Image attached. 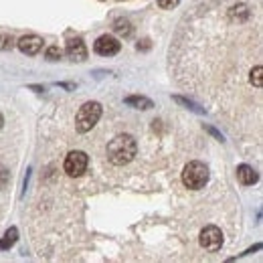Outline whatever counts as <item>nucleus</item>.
<instances>
[{
	"label": "nucleus",
	"instance_id": "f257e3e1",
	"mask_svg": "<svg viewBox=\"0 0 263 263\" xmlns=\"http://www.w3.org/2000/svg\"><path fill=\"white\" fill-rule=\"evenodd\" d=\"M138 152V144L130 134H120L107 144V160L114 166H124L134 160Z\"/></svg>",
	"mask_w": 263,
	"mask_h": 263
},
{
	"label": "nucleus",
	"instance_id": "f03ea898",
	"mask_svg": "<svg viewBox=\"0 0 263 263\" xmlns=\"http://www.w3.org/2000/svg\"><path fill=\"white\" fill-rule=\"evenodd\" d=\"M209 176H211L209 174V166L204 164V162H198V160L189 162V164L184 166V170H182V182L191 191L204 189V184L209 182Z\"/></svg>",
	"mask_w": 263,
	"mask_h": 263
},
{
	"label": "nucleus",
	"instance_id": "7ed1b4c3",
	"mask_svg": "<svg viewBox=\"0 0 263 263\" xmlns=\"http://www.w3.org/2000/svg\"><path fill=\"white\" fill-rule=\"evenodd\" d=\"M101 111H103V107H101V103H98V101H87V103H83V105L79 107L77 116H75V128H77V132L85 134V132L91 130L99 122Z\"/></svg>",
	"mask_w": 263,
	"mask_h": 263
},
{
	"label": "nucleus",
	"instance_id": "20e7f679",
	"mask_svg": "<svg viewBox=\"0 0 263 263\" xmlns=\"http://www.w3.org/2000/svg\"><path fill=\"white\" fill-rule=\"evenodd\" d=\"M87 166H89V156L85 152H81V150H73V152L67 154L63 168H65V172L69 176L77 178L87 170Z\"/></svg>",
	"mask_w": 263,
	"mask_h": 263
},
{
	"label": "nucleus",
	"instance_id": "39448f33",
	"mask_svg": "<svg viewBox=\"0 0 263 263\" xmlns=\"http://www.w3.org/2000/svg\"><path fill=\"white\" fill-rule=\"evenodd\" d=\"M200 245L209 251V253H217L221 247H223V241H225V237H223V233L219 227H215V225H209V227H204V229L200 231Z\"/></svg>",
	"mask_w": 263,
	"mask_h": 263
},
{
	"label": "nucleus",
	"instance_id": "423d86ee",
	"mask_svg": "<svg viewBox=\"0 0 263 263\" xmlns=\"http://www.w3.org/2000/svg\"><path fill=\"white\" fill-rule=\"evenodd\" d=\"M120 49H122V43L111 34H101L93 43V51L101 57H114L120 53Z\"/></svg>",
	"mask_w": 263,
	"mask_h": 263
},
{
	"label": "nucleus",
	"instance_id": "0eeeda50",
	"mask_svg": "<svg viewBox=\"0 0 263 263\" xmlns=\"http://www.w3.org/2000/svg\"><path fill=\"white\" fill-rule=\"evenodd\" d=\"M16 47L25 53V55H36L41 49H43V39L39 34H25L18 39Z\"/></svg>",
	"mask_w": 263,
	"mask_h": 263
},
{
	"label": "nucleus",
	"instance_id": "6e6552de",
	"mask_svg": "<svg viewBox=\"0 0 263 263\" xmlns=\"http://www.w3.org/2000/svg\"><path fill=\"white\" fill-rule=\"evenodd\" d=\"M65 53L71 61H77V63H81V61L87 59V47H85V43L81 39H71L67 43Z\"/></svg>",
	"mask_w": 263,
	"mask_h": 263
},
{
	"label": "nucleus",
	"instance_id": "1a4fd4ad",
	"mask_svg": "<svg viewBox=\"0 0 263 263\" xmlns=\"http://www.w3.org/2000/svg\"><path fill=\"white\" fill-rule=\"evenodd\" d=\"M237 178H239V182H241V184L251 186V184H255V182L259 180V174H257V170H255L253 166L239 164L237 166Z\"/></svg>",
	"mask_w": 263,
	"mask_h": 263
},
{
	"label": "nucleus",
	"instance_id": "9d476101",
	"mask_svg": "<svg viewBox=\"0 0 263 263\" xmlns=\"http://www.w3.org/2000/svg\"><path fill=\"white\" fill-rule=\"evenodd\" d=\"M126 105H130L134 109H152L154 107V101L146 96H128L124 99Z\"/></svg>",
	"mask_w": 263,
	"mask_h": 263
},
{
	"label": "nucleus",
	"instance_id": "9b49d317",
	"mask_svg": "<svg viewBox=\"0 0 263 263\" xmlns=\"http://www.w3.org/2000/svg\"><path fill=\"white\" fill-rule=\"evenodd\" d=\"M16 241H18V229H16V227H10V229L4 233V237L0 239V251L10 249Z\"/></svg>",
	"mask_w": 263,
	"mask_h": 263
},
{
	"label": "nucleus",
	"instance_id": "f8f14e48",
	"mask_svg": "<svg viewBox=\"0 0 263 263\" xmlns=\"http://www.w3.org/2000/svg\"><path fill=\"white\" fill-rule=\"evenodd\" d=\"M114 31H116V34H120V36L128 39V36L132 34L130 21H126V18H116V21H114Z\"/></svg>",
	"mask_w": 263,
	"mask_h": 263
},
{
	"label": "nucleus",
	"instance_id": "ddd939ff",
	"mask_svg": "<svg viewBox=\"0 0 263 263\" xmlns=\"http://www.w3.org/2000/svg\"><path fill=\"white\" fill-rule=\"evenodd\" d=\"M174 101H176V103H180V105H184L186 109H191V111H195V114H204V107H200V105H198V103H195L193 99L174 96Z\"/></svg>",
	"mask_w": 263,
	"mask_h": 263
},
{
	"label": "nucleus",
	"instance_id": "4468645a",
	"mask_svg": "<svg viewBox=\"0 0 263 263\" xmlns=\"http://www.w3.org/2000/svg\"><path fill=\"white\" fill-rule=\"evenodd\" d=\"M247 16H249V10H247L245 4H237V6L231 8V18H233V21H239V23H241V21H245Z\"/></svg>",
	"mask_w": 263,
	"mask_h": 263
},
{
	"label": "nucleus",
	"instance_id": "2eb2a0df",
	"mask_svg": "<svg viewBox=\"0 0 263 263\" xmlns=\"http://www.w3.org/2000/svg\"><path fill=\"white\" fill-rule=\"evenodd\" d=\"M61 57H63V49H61V47L53 45V47L47 49V59H49V61H59Z\"/></svg>",
	"mask_w": 263,
	"mask_h": 263
},
{
	"label": "nucleus",
	"instance_id": "dca6fc26",
	"mask_svg": "<svg viewBox=\"0 0 263 263\" xmlns=\"http://www.w3.org/2000/svg\"><path fill=\"white\" fill-rule=\"evenodd\" d=\"M14 47V39L10 34H0V51H10Z\"/></svg>",
	"mask_w": 263,
	"mask_h": 263
},
{
	"label": "nucleus",
	"instance_id": "f3484780",
	"mask_svg": "<svg viewBox=\"0 0 263 263\" xmlns=\"http://www.w3.org/2000/svg\"><path fill=\"white\" fill-rule=\"evenodd\" d=\"M261 73H263V69H261V65H257V67H253V71H251V83L255 85V87H261Z\"/></svg>",
	"mask_w": 263,
	"mask_h": 263
},
{
	"label": "nucleus",
	"instance_id": "a211bd4d",
	"mask_svg": "<svg viewBox=\"0 0 263 263\" xmlns=\"http://www.w3.org/2000/svg\"><path fill=\"white\" fill-rule=\"evenodd\" d=\"M180 0H158V6L164 8V10H172L174 6H178Z\"/></svg>",
	"mask_w": 263,
	"mask_h": 263
},
{
	"label": "nucleus",
	"instance_id": "6ab92c4d",
	"mask_svg": "<svg viewBox=\"0 0 263 263\" xmlns=\"http://www.w3.org/2000/svg\"><path fill=\"white\" fill-rule=\"evenodd\" d=\"M8 178H10V174H8V170H6L4 166H0V189H4V186H6V182H8Z\"/></svg>",
	"mask_w": 263,
	"mask_h": 263
},
{
	"label": "nucleus",
	"instance_id": "aec40b11",
	"mask_svg": "<svg viewBox=\"0 0 263 263\" xmlns=\"http://www.w3.org/2000/svg\"><path fill=\"white\" fill-rule=\"evenodd\" d=\"M204 130L209 132V134H213V136H215V138H217V140H221V142H223V136H221V134H219V132L215 130V128H211V126H204Z\"/></svg>",
	"mask_w": 263,
	"mask_h": 263
},
{
	"label": "nucleus",
	"instance_id": "412c9836",
	"mask_svg": "<svg viewBox=\"0 0 263 263\" xmlns=\"http://www.w3.org/2000/svg\"><path fill=\"white\" fill-rule=\"evenodd\" d=\"M140 49H142V51H148V49H150V41H148V39L142 41V45H138V51H140Z\"/></svg>",
	"mask_w": 263,
	"mask_h": 263
},
{
	"label": "nucleus",
	"instance_id": "4be33fe9",
	"mask_svg": "<svg viewBox=\"0 0 263 263\" xmlns=\"http://www.w3.org/2000/svg\"><path fill=\"white\" fill-rule=\"evenodd\" d=\"M2 126H4V118L0 116V128H2Z\"/></svg>",
	"mask_w": 263,
	"mask_h": 263
}]
</instances>
